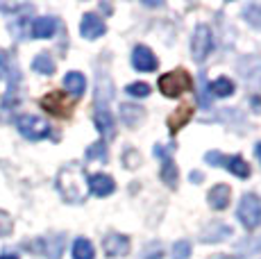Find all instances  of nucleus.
I'll return each instance as SVG.
<instances>
[{"instance_id": "nucleus-1", "label": "nucleus", "mask_w": 261, "mask_h": 259, "mask_svg": "<svg viewBox=\"0 0 261 259\" xmlns=\"http://www.w3.org/2000/svg\"><path fill=\"white\" fill-rule=\"evenodd\" d=\"M87 187H89V177L84 173L82 166H71L62 168L57 175V189L68 202H82L87 200Z\"/></svg>"}, {"instance_id": "nucleus-2", "label": "nucleus", "mask_w": 261, "mask_h": 259, "mask_svg": "<svg viewBox=\"0 0 261 259\" xmlns=\"http://www.w3.org/2000/svg\"><path fill=\"white\" fill-rule=\"evenodd\" d=\"M191 89H193V77H191L184 68L164 73V75L159 77V91L166 98H177V96H182V93L191 91Z\"/></svg>"}, {"instance_id": "nucleus-3", "label": "nucleus", "mask_w": 261, "mask_h": 259, "mask_svg": "<svg viewBox=\"0 0 261 259\" xmlns=\"http://www.w3.org/2000/svg\"><path fill=\"white\" fill-rule=\"evenodd\" d=\"M239 218L248 230H257L261 225V198L254 193H245L239 205Z\"/></svg>"}, {"instance_id": "nucleus-4", "label": "nucleus", "mask_w": 261, "mask_h": 259, "mask_svg": "<svg viewBox=\"0 0 261 259\" xmlns=\"http://www.w3.org/2000/svg\"><path fill=\"white\" fill-rule=\"evenodd\" d=\"M16 127L25 139H30V141H39V139H46L50 134L48 123L39 116H32V114H23V116H18Z\"/></svg>"}, {"instance_id": "nucleus-5", "label": "nucleus", "mask_w": 261, "mask_h": 259, "mask_svg": "<svg viewBox=\"0 0 261 259\" xmlns=\"http://www.w3.org/2000/svg\"><path fill=\"white\" fill-rule=\"evenodd\" d=\"M41 107L46 109L48 114L57 116V118H68L73 114V100L71 98H66V93L64 91H50L48 96H43L41 98Z\"/></svg>"}, {"instance_id": "nucleus-6", "label": "nucleus", "mask_w": 261, "mask_h": 259, "mask_svg": "<svg viewBox=\"0 0 261 259\" xmlns=\"http://www.w3.org/2000/svg\"><path fill=\"white\" fill-rule=\"evenodd\" d=\"M214 48V34L207 25H198L193 32V39H191V53H193L195 62H204L207 55L212 53Z\"/></svg>"}, {"instance_id": "nucleus-7", "label": "nucleus", "mask_w": 261, "mask_h": 259, "mask_svg": "<svg viewBox=\"0 0 261 259\" xmlns=\"http://www.w3.org/2000/svg\"><path fill=\"white\" fill-rule=\"evenodd\" d=\"M207 162L216 164V166H225L229 173H234L237 177H250V166L243 162V157L234 155V157H223L220 152H207Z\"/></svg>"}, {"instance_id": "nucleus-8", "label": "nucleus", "mask_w": 261, "mask_h": 259, "mask_svg": "<svg viewBox=\"0 0 261 259\" xmlns=\"http://www.w3.org/2000/svg\"><path fill=\"white\" fill-rule=\"evenodd\" d=\"M154 157L162 159V180L166 182V187L175 189L177 187V168H175L173 157L168 155L164 146H154Z\"/></svg>"}, {"instance_id": "nucleus-9", "label": "nucleus", "mask_w": 261, "mask_h": 259, "mask_svg": "<svg viewBox=\"0 0 261 259\" xmlns=\"http://www.w3.org/2000/svg\"><path fill=\"white\" fill-rule=\"evenodd\" d=\"M80 32H82L84 39H98L107 32V25H105L102 18H98L95 14H84L82 16V23H80Z\"/></svg>"}, {"instance_id": "nucleus-10", "label": "nucleus", "mask_w": 261, "mask_h": 259, "mask_svg": "<svg viewBox=\"0 0 261 259\" xmlns=\"http://www.w3.org/2000/svg\"><path fill=\"white\" fill-rule=\"evenodd\" d=\"M102 248L109 257H123L129 252V239L125 234H109L102 241Z\"/></svg>"}, {"instance_id": "nucleus-11", "label": "nucleus", "mask_w": 261, "mask_h": 259, "mask_svg": "<svg viewBox=\"0 0 261 259\" xmlns=\"http://www.w3.org/2000/svg\"><path fill=\"white\" fill-rule=\"evenodd\" d=\"M132 64H134V68H139V71L150 73V71H154V68H157V57L152 55L150 48L137 46V48H134V53H132Z\"/></svg>"}, {"instance_id": "nucleus-12", "label": "nucleus", "mask_w": 261, "mask_h": 259, "mask_svg": "<svg viewBox=\"0 0 261 259\" xmlns=\"http://www.w3.org/2000/svg\"><path fill=\"white\" fill-rule=\"evenodd\" d=\"M89 189H91L98 198H105V196H109V193H114L116 184H114V180L109 175H105V173H93V175L89 177Z\"/></svg>"}, {"instance_id": "nucleus-13", "label": "nucleus", "mask_w": 261, "mask_h": 259, "mask_svg": "<svg viewBox=\"0 0 261 259\" xmlns=\"http://www.w3.org/2000/svg\"><path fill=\"white\" fill-rule=\"evenodd\" d=\"M191 116H193V107H191V105H182L179 109H175V114L168 116V132L170 134L179 132V130L191 121Z\"/></svg>"}, {"instance_id": "nucleus-14", "label": "nucleus", "mask_w": 261, "mask_h": 259, "mask_svg": "<svg viewBox=\"0 0 261 259\" xmlns=\"http://www.w3.org/2000/svg\"><path fill=\"white\" fill-rule=\"evenodd\" d=\"M229 196H232V189L227 187V184H216V187L212 189V191L207 193V200L209 205H212L214 209H225L229 205Z\"/></svg>"}, {"instance_id": "nucleus-15", "label": "nucleus", "mask_w": 261, "mask_h": 259, "mask_svg": "<svg viewBox=\"0 0 261 259\" xmlns=\"http://www.w3.org/2000/svg\"><path fill=\"white\" fill-rule=\"evenodd\" d=\"M57 32V21L53 16H41L32 23V37L34 39H50Z\"/></svg>"}, {"instance_id": "nucleus-16", "label": "nucleus", "mask_w": 261, "mask_h": 259, "mask_svg": "<svg viewBox=\"0 0 261 259\" xmlns=\"http://www.w3.org/2000/svg\"><path fill=\"white\" fill-rule=\"evenodd\" d=\"M95 127H98V132L102 134L105 139H112L114 134H116V123H114L109 109H98V112H95Z\"/></svg>"}, {"instance_id": "nucleus-17", "label": "nucleus", "mask_w": 261, "mask_h": 259, "mask_svg": "<svg viewBox=\"0 0 261 259\" xmlns=\"http://www.w3.org/2000/svg\"><path fill=\"white\" fill-rule=\"evenodd\" d=\"M64 89H66L73 98H80L84 93V89H87V80H84L82 73L71 71V73H66V77H64Z\"/></svg>"}, {"instance_id": "nucleus-18", "label": "nucleus", "mask_w": 261, "mask_h": 259, "mask_svg": "<svg viewBox=\"0 0 261 259\" xmlns=\"http://www.w3.org/2000/svg\"><path fill=\"white\" fill-rule=\"evenodd\" d=\"M145 114L141 107H134V105H120V121L127 127H139V123H143Z\"/></svg>"}, {"instance_id": "nucleus-19", "label": "nucleus", "mask_w": 261, "mask_h": 259, "mask_svg": "<svg viewBox=\"0 0 261 259\" xmlns=\"http://www.w3.org/2000/svg\"><path fill=\"white\" fill-rule=\"evenodd\" d=\"M209 91L218 98H227L234 93V82L229 77H218L214 84H209Z\"/></svg>"}, {"instance_id": "nucleus-20", "label": "nucleus", "mask_w": 261, "mask_h": 259, "mask_svg": "<svg viewBox=\"0 0 261 259\" xmlns=\"http://www.w3.org/2000/svg\"><path fill=\"white\" fill-rule=\"evenodd\" d=\"M93 257H95V250L89 239H77L73 243V259H93Z\"/></svg>"}, {"instance_id": "nucleus-21", "label": "nucleus", "mask_w": 261, "mask_h": 259, "mask_svg": "<svg viewBox=\"0 0 261 259\" xmlns=\"http://www.w3.org/2000/svg\"><path fill=\"white\" fill-rule=\"evenodd\" d=\"M32 68L37 73H41V75H53V73H55V62L50 59L48 53H41V55H37V57H34Z\"/></svg>"}, {"instance_id": "nucleus-22", "label": "nucleus", "mask_w": 261, "mask_h": 259, "mask_svg": "<svg viewBox=\"0 0 261 259\" xmlns=\"http://www.w3.org/2000/svg\"><path fill=\"white\" fill-rule=\"evenodd\" d=\"M125 91H127L129 96H134V98L150 96V87L145 82H132V84H127V89H125Z\"/></svg>"}, {"instance_id": "nucleus-23", "label": "nucleus", "mask_w": 261, "mask_h": 259, "mask_svg": "<svg viewBox=\"0 0 261 259\" xmlns=\"http://www.w3.org/2000/svg\"><path fill=\"white\" fill-rule=\"evenodd\" d=\"M87 157L89 159H100V162H105V159H107V148H105V143L102 141L93 143V146L87 150Z\"/></svg>"}, {"instance_id": "nucleus-24", "label": "nucleus", "mask_w": 261, "mask_h": 259, "mask_svg": "<svg viewBox=\"0 0 261 259\" xmlns=\"http://www.w3.org/2000/svg\"><path fill=\"white\" fill-rule=\"evenodd\" d=\"M191 255V243L189 241H177L173 246V259H189Z\"/></svg>"}, {"instance_id": "nucleus-25", "label": "nucleus", "mask_w": 261, "mask_h": 259, "mask_svg": "<svg viewBox=\"0 0 261 259\" xmlns=\"http://www.w3.org/2000/svg\"><path fill=\"white\" fill-rule=\"evenodd\" d=\"M9 232H12V218L5 212H0V237H5V234H9Z\"/></svg>"}, {"instance_id": "nucleus-26", "label": "nucleus", "mask_w": 261, "mask_h": 259, "mask_svg": "<svg viewBox=\"0 0 261 259\" xmlns=\"http://www.w3.org/2000/svg\"><path fill=\"white\" fill-rule=\"evenodd\" d=\"M139 259H162V248H159V246H150Z\"/></svg>"}, {"instance_id": "nucleus-27", "label": "nucleus", "mask_w": 261, "mask_h": 259, "mask_svg": "<svg viewBox=\"0 0 261 259\" xmlns=\"http://www.w3.org/2000/svg\"><path fill=\"white\" fill-rule=\"evenodd\" d=\"M5 73H7V62H5V55L0 53V80L5 77Z\"/></svg>"}, {"instance_id": "nucleus-28", "label": "nucleus", "mask_w": 261, "mask_h": 259, "mask_svg": "<svg viewBox=\"0 0 261 259\" xmlns=\"http://www.w3.org/2000/svg\"><path fill=\"white\" fill-rule=\"evenodd\" d=\"M0 259H18V257H16V255H3Z\"/></svg>"}, {"instance_id": "nucleus-29", "label": "nucleus", "mask_w": 261, "mask_h": 259, "mask_svg": "<svg viewBox=\"0 0 261 259\" xmlns=\"http://www.w3.org/2000/svg\"><path fill=\"white\" fill-rule=\"evenodd\" d=\"M257 157H259V159H261V141H259V143H257Z\"/></svg>"}, {"instance_id": "nucleus-30", "label": "nucleus", "mask_w": 261, "mask_h": 259, "mask_svg": "<svg viewBox=\"0 0 261 259\" xmlns=\"http://www.w3.org/2000/svg\"><path fill=\"white\" fill-rule=\"evenodd\" d=\"M216 259H237V257H216Z\"/></svg>"}]
</instances>
